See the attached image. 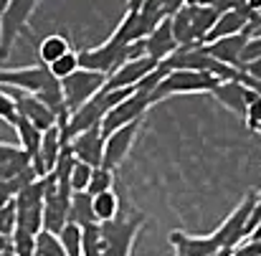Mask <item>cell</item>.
<instances>
[{
	"label": "cell",
	"instance_id": "cell-32",
	"mask_svg": "<svg viewBox=\"0 0 261 256\" xmlns=\"http://www.w3.org/2000/svg\"><path fill=\"white\" fill-rule=\"evenodd\" d=\"M254 28H261V8L256 10V18H254Z\"/></svg>",
	"mask_w": 261,
	"mask_h": 256
},
{
	"label": "cell",
	"instance_id": "cell-26",
	"mask_svg": "<svg viewBox=\"0 0 261 256\" xmlns=\"http://www.w3.org/2000/svg\"><path fill=\"white\" fill-rule=\"evenodd\" d=\"M91 172H94V168H89L84 163H74V168L69 172V190L71 193H87Z\"/></svg>",
	"mask_w": 261,
	"mask_h": 256
},
{
	"label": "cell",
	"instance_id": "cell-3",
	"mask_svg": "<svg viewBox=\"0 0 261 256\" xmlns=\"http://www.w3.org/2000/svg\"><path fill=\"white\" fill-rule=\"evenodd\" d=\"M218 84L221 82L213 74H208V71H170L160 84L152 89L150 104L155 107L158 101H165V99L180 96V94H211Z\"/></svg>",
	"mask_w": 261,
	"mask_h": 256
},
{
	"label": "cell",
	"instance_id": "cell-25",
	"mask_svg": "<svg viewBox=\"0 0 261 256\" xmlns=\"http://www.w3.org/2000/svg\"><path fill=\"white\" fill-rule=\"evenodd\" d=\"M107 190H114V172L107 170V168H94L87 193L89 195H99V193H107Z\"/></svg>",
	"mask_w": 261,
	"mask_h": 256
},
{
	"label": "cell",
	"instance_id": "cell-9",
	"mask_svg": "<svg viewBox=\"0 0 261 256\" xmlns=\"http://www.w3.org/2000/svg\"><path fill=\"white\" fill-rule=\"evenodd\" d=\"M69 150L76 163H84L89 168H101V155H104V135L99 127L84 130L69 140Z\"/></svg>",
	"mask_w": 261,
	"mask_h": 256
},
{
	"label": "cell",
	"instance_id": "cell-34",
	"mask_svg": "<svg viewBox=\"0 0 261 256\" xmlns=\"http://www.w3.org/2000/svg\"><path fill=\"white\" fill-rule=\"evenodd\" d=\"M5 5H8V0H0V15H3V10H5Z\"/></svg>",
	"mask_w": 261,
	"mask_h": 256
},
{
	"label": "cell",
	"instance_id": "cell-33",
	"mask_svg": "<svg viewBox=\"0 0 261 256\" xmlns=\"http://www.w3.org/2000/svg\"><path fill=\"white\" fill-rule=\"evenodd\" d=\"M211 256H231V251H216V254H211Z\"/></svg>",
	"mask_w": 261,
	"mask_h": 256
},
{
	"label": "cell",
	"instance_id": "cell-14",
	"mask_svg": "<svg viewBox=\"0 0 261 256\" xmlns=\"http://www.w3.org/2000/svg\"><path fill=\"white\" fill-rule=\"evenodd\" d=\"M208 96H213L221 107H226L228 112H233L236 117L244 119L246 104H249V99H251V89H246L239 79H231V82H221Z\"/></svg>",
	"mask_w": 261,
	"mask_h": 256
},
{
	"label": "cell",
	"instance_id": "cell-20",
	"mask_svg": "<svg viewBox=\"0 0 261 256\" xmlns=\"http://www.w3.org/2000/svg\"><path fill=\"white\" fill-rule=\"evenodd\" d=\"M13 130H15V135H18V147H20V150L28 155V160L33 163V160L38 158V147H41V137H43V132L36 130V127H33L31 122H25L23 117L15 119Z\"/></svg>",
	"mask_w": 261,
	"mask_h": 256
},
{
	"label": "cell",
	"instance_id": "cell-22",
	"mask_svg": "<svg viewBox=\"0 0 261 256\" xmlns=\"http://www.w3.org/2000/svg\"><path fill=\"white\" fill-rule=\"evenodd\" d=\"M59 244L64 249L66 256H82V228L74 226V223H66L61 231H59Z\"/></svg>",
	"mask_w": 261,
	"mask_h": 256
},
{
	"label": "cell",
	"instance_id": "cell-21",
	"mask_svg": "<svg viewBox=\"0 0 261 256\" xmlns=\"http://www.w3.org/2000/svg\"><path fill=\"white\" fill-rule=\"evenodd\" d=\"M69 223L84 228L96 223L94 221V211H91V195L89 193H71L69 198Z\"/></svg>",
	"mask_w": 261,
	"mask_h": 256
},
{
	"label": "cell",
	"instance_id": "cell-8",
	"mask_svg": "<svg viewBox=\"0 0 261 256\" xmlns=\"http://www.w3.org/2000/svg\"><path fill=\"white\" fill-rule=\"evenodd\" d=\"M142 122L145 119H140V122H132V124H127V127H119L117 132H112V135H107L104 137V155H101V168H107V170H117L127 158H129V152H132V145H135V140H137V135H140V130H142Z\"/></svg>",
	"mask_w": 261,
	"mask_h": 256
},
{
	"label": "cell",
	"instance_id": "cell-17",
	"mask_svg": "<svg viewBox=\"0 0 261 256\" xmlns=\"http://www.w3.org/2000/svg\"><path fill=\"white\" fill-rule=\"evenodd\" d=\"M170 33L177 48L185 46H198L195 36H193V23H190V10H188V0H182V5L170 15Z\"/></svg>",
	"mask_w": 261,
	"mask_h": 256
},
{
	"label": "cell",
	"instance_id": "cell-30",
	"mask_svg": "<svg viewBox=\"0 0 261 256\" xmlns=\"http://www.w3.org/2000/svg\"><path fill=\"white\" fill-rule=\"evenodd\" d=\"M259 59H261V33H254V36L246 41L239 64H249V61H259Z\"/></svg>",
	"mask_w": 261,
	"mask_h": 256
},
{
	"label": "cell",
	"instance_id": "cell-6",
	"mask_svg": "<svg viewBox=\"0 0 261 256\" xmlns=\"http://www.w3.org/2000/svg\"><path fill=\"white\" fill-rule=\"evenodd\" d=\"M104 84H107V76L94 74V71H84V69H79L76 74H71L69 79H64V82H61L64 112H66V114L76 112L82 104H87L96 91H101Z\"/></svg>",
	"mask_w": 261,
	"mask_h": 256
},
{
	"label": "cell",
	"instance_id": "cell-23",
	"mask_svg": "<svg viewBox=\"0 0 261 256\" xmlns=\"http://www.w3.org/2000/svg\"><path fill=\"white\" fill-rule=\"evenodd\" d=\"M48 71H51V76L61 84L64 79H69L71 74H76L79 71V59H76V51H69L66 56H61L59 61H54L51 66H48Z\"/></svg>",
	"mask_w": 261,
	"mask_h": 256
},
{
	"label": "cell",
	"instance_id": "cell-5",
	"mask_svg": "<svg viewBox=\"0 0 261 256\" xmlns=\"http://www.w3.org/2000/svg\"><path fill=\"white\" fill-rule=\"evenodd\" d=\"M256 203H259L256 190H249V193L244 195V200H241V203L223 218V223L213 231V239L218 241L221 249L233 251V249L244 241V228H246V221H249V216H251V211H254Z\"/></svg>",
	"mask_w": 261,
	"mask_h": 256
},
{
	"label": "cell",
	"instance_id": "cell-1",
	"mask_svg": "<svg viewBox=\"0 0 261 256\" xmlns=\"http://www.w3.org/2000/svg\"><path fill=\"white\" fill-rule=\"evenodd\" d=\"M38 0H8L0 15V61H5L20 36H31V15L38 10Z\"/></svg>",
	"mask_w": 261,
	"mask_h": 256
},
{
	"label": "cell",
	"instance_id": "cell-16",
	"mask_svg": "<svg viewBox=\"0 0 261 256\" xmlns=\"http://www.w3.org/2000/svg\"><path fill=\"white\" fill-rule=\"evenodd\" d=\"M175 48V41H173V33H170V18L163 20L150 36H145V41H140V54L142 56H150L155 61H165Z\"/></svg>",
	"mask_w": 261,
	"mask_h": 256
},
{
	"label": "cell",
	"instance_id": "cell-31",
	"mask_svg": "<svg viewBox=\"0 0 261 256\" xmlns=\"http://www.w3.org/2000/svg\"><path fill=\"white\" fill-rule=\"evenodd\" d=\"M231 256H261V241H241Z\"/></svg>",
	"mask_w": 261,
	"mask_h": 256
},
{
	"label": "cell",
	"instance_id": "cell-13",
	"mask_svg": "<svg viewBox=\"0 0 261 256\" xmlns=\"http://www.w3.org/2000/svg\"><path fill=\"white\" fill-rule=\"evenodd\" d=\"M170 246L175 249V256H211L216 251H226L218 246V241L213 239V234L208 236H193L185 231H173L168 236Z\"/></svg>",
	"mask_w": 261,
	"mask_h": 256
},
{
	"label": "cell",
	"instance_id": "cell-11",
	"mask_svg": "<svg viewBox=\"0 0 261 256\" xmlns=\"http://www.w3.org/2000/svg\"><path fill=\"white\" fill-rule=\"evenodd\" d=\"M160 61L150 59V56H135L129 61H124L109 79H107V89H135L147 74H152L158 69Z\"/></svg>",
	"mask_w": 261,
	"mask_h": 256
},
{
	"label": "cell",
	"instance_id": "cell-15",
	"mask_svg": "<svg viewBox=\"0 0 261 256\" xmlns=\"http://www.w3.org/2000/svg\"><path fill=\"white\" fill-rule=\"evenodd\" d=\"M69 198L66 193L43 195V231L59 236V231L69 223Z\"/></svg>",
	"mask_w": 261,
	"mask_h": 256
},
{
	"label": "cell",
	"instance_id": "cell-2",
	"mask_svg": "<svg viewBox=\"0 0 261 256\" xmlns=\"http://www.w3.org/2000/svg\"><path fill=\"white\" fill-rule=\"evenodd\" d=\"M145 223L142 213H124L119 211V216L101 228V256H132L135 239L140 234Z\"/></svg>",
	"mask_w": 261,
	"mask_h": 256
},
{
	"label": "cell",
	"instance_id": "cell-10",
	"mask_svg": "<svg viewBox=\"0 0 261 256\" xmlns=\"http://www.w3.org/2000/svg\"><path fill=\"white\" fill-rule=\"evenodd\" d=\"M254 33H256L254 28H246L244 33H236V36H228V38H221V41H213V43H200V46H203V51H205L216 64L236 69L239 61H241L244 46H246V41H249Z\"/></svg>",
	"mask_w": 261,
	"mask_h": 256
},
{
	"label": "cell",
	"instance_id": "cell-18",
	"mask_svg": "<svg viewBox=\"0 0 261 256\" xmlns=\"http://www.w3.org/2000/svg\"><path fill=\"white\" fill-rule=\"evenodd\" d=\"M69 51H74V46H71V41L66 38V36H61V33H48L46 38H41L38 41V61H41V66H51L54 61H59L61 56H66Z\"/></svg>",
	"mask_w": 261,
	"mask_h": 256
},
{
	"label": "cell",
	"instance_id": "cell-29",
	"mask_svg": "<svg viewBox=\"0 0 261 256\" xmlns=\"http://www.w3.org/2000/svg\"><path fill=\"white\" fill-rule=\"evenodd\" d=\"M0 119L5 122V124H15V119H18V112H15V101H13V96L5 91V89H0Z\"/></svg>",
	"mask_w": 261,
	"mask_h": 256
},
{
	"label": "cell",
	"instance_id": "cell-4",
	"mask_svg": "<svg viewBox=\"0 0 261 256\" xmlns=\"http://www.w3.org/2000/svg\"><path fill=\"white\" fill-rule=\"evenodd\" d=\"M135 56H142L140 54V43H135L132 48H122V46H114L112 41H104L94 48H84V51H76V59H79V69L84 71H94V74H101V76H112L124 61L135 59Z\"/></svg>",
	"mask_w": 261,
	"mask_h": 256
},
{
	"label": "cell",
	"instance_id": "cell-27",
	"mask_svg": "<svg viewBox=\"0 0 261 256\" xmlns=\"http://www.w3.org/2000/svg\"><path fill=\"white\" fill-rule=\"evenodd\" d=\"M36 256H66V254H64V249H61V244H59V239L54 234L41 231L36 236Z\"/></svg>",
	"mask_w": 261,
	"mask_h": 256
},
{
	"label": "cell",
	"instance_id": "cell-35",
	"mask_svg": "<svg viewBox=\"0 0 261 256\" xmlns=\"http://www.w3.org/2000/svg\"><path fill=\"white\" fill-rule=\"evenodd\" d=\"M259 241H261V239H259Z\"/></svg>",
	"mask_w": 261,
	"mask_h": 256
},
{
	"label": "cell",
	"instance_id": "cell-19",
	"mask_svg": "<svg viewBox=\"0 0 261 256\" xmlns=\"http://www.w3.org/2000/svg\"><path fill=\"white\" fill-rule=\"evenodd\" d=\"M91 211H94V221L99 226L114 221L122 211V198L117 190H107V193H99V195H91Z\"/></svg>",
	"mask_w": 261,
	"mask_h": 256
},
{
	"label": "cell",
	"instance_id": "cell-28",
	"mask_svg": "<svg viewBox=\"0 0 261 256\" xmlns=\"http://www.w3.org/2000/svg\"><path fill=\"white\" fill-rule=\"evenodd\" d=\"M244 124L251 130V132H259L261 135V96L251 91V99L246 104V112H244Z\"/></svg>",
	"mask_w": 261,
	"mask_h": 256
},
{
	"label": "cell",
	"instance_id": "cell-12",
	"mask_svg": "<svg viewBox=\"0 0 261 256\" xmlns=\"http://www.w3.org/2000/svg\"><path fill=\"white\" fill-rule=\"evenodd\" d=\"M10 96H13V101H15L18 117H23L25 122H31L36 130L46 132V130H51V127L59 122L56 114H54L41 99H36V96H31V94H20V91H13Z\"/></svg>",
	"mask_w": 261,
	"mask_h": 256
},
{
	"label": "cell",
	"instance_id": "cell-7",
	"mask_svg": "<svg viewBox=\"0 0 261 256\" xmlns=\"http://www.w3.org/2000/svg\"><path fill=\"white\" fill-rule=\"evenodd\" d=\"M150 109H152L150 96H147V94H140V91H132L124 101H119L114 109L107 112V117L101 119L99 130H101V135L107 137V135L117 132L119 127H127V124H132V122L145 119V114H147Z\"/></svg>",
	"mask_w": 261,
	"mask_h": 256
},
{
	"label": "cell",
	"instance_id": "cell-24",
	"mask_svg": "<svg viewBox=\"0 0 261 256\" xmlns=\"http://www.w3.org/2000/svg\"><path fill=\"white\" fill-rule=\"evenodd\" d=\"M10 249L15 256H36V236L28 231L15 228L10 234Z\"/></svg>",
	"mask_w": 261,
	"mask_h": 256
}]
</instances>
